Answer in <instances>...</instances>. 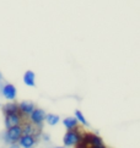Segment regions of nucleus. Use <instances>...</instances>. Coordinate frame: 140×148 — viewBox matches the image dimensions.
I'll return each mask as SVG.
<instances>
[{"mask_svg": "<svg viewBox=\"0 0 140 148\" xmlns=\"http://www.w3.org/2000/svg\"><path fill=\"white\" fill-rule=\"evenodd\" d=\"M22 126H14V127L6 129V131L3 134V140L5 143L8 145H12V143H17L20 137L22 136Z\"/></svg>", "mask_w": 140, "mask_h": 148, "instance_id": "f257e3e1", "label": "nucleus"}, {"mask_svg": "<svg viewBox=\"0 0 140 148\" xmlns=\"http://www.w3.org/2000/svg\"><path fill=\"white\" fill-rule=\"evenodd\" d=\"M82 138V132L79 127L68 130V132L63 137V143L65 147H75Z\"/></svg>", "mask_w": 140, "mask_h": 148, "instance_id": "f03ea898", "label": "nucleus"}, {"mask_svg": "<svg viewBox=\"0 0 140 148\" xmlns=\"http://www.w3.org/2000/svg\"><path fill=\"white\" fill-rule=\"evenodd\" d=\"M26 120L20 113H11V114H5L4 115V125L6 129L14 127V126L22 125V123Z\"/></svg>", "mask_w": 140, "mask_h": 148, "instance_id": "7ed1b4c3", "label": "nucleus"}, {"mask_svg": "<svg viewBox=\"0 0 140 148\" xmlns=\"http://www.w3.org/2000/svg\"><path fill=\"white\" fill-rule=\"evenodd\" d=\"M44 119H46V113L44 110H42L40 108H35L32 110V113L27 116V120L30 121L31 124H33L37 127H41L42 124L44 123Z\"/></svg>", "mask_w": 140, "mask_h": 148, "instance_id": "20e7f679", "label": "nucleus"}, {"mask_svg": "<svg viewBox=\"0 0 140 148\" xmlns=\"http://www.w3.org/2000/svg\"><path fill=\"white\" fill-rule=\"evenodd\" d=\"M0 93L1 96L8 99V100H15L16 99V96H17V91H16V87L11 83H4L1 88H0Z\"/></svg>", "mask_w": 140, "mask_h": 148, "instance_id": "39448f33", "label": "nucleus"}, {"mask_svg": "<svg viewBox=\"0 0 140 148\" xmlns=\"http://www.w3.org/2000/svg\"><path fill=\"white\" fill-rule=\"evenodd\" d=\"M81 141L87 146H103L105 145L103 140H102L100 136L91 134V132H85V134H82Z\"/></svg>", "mask_w": 140, "mask_h": 148, "instance_id": "423d86ee", "label": "nucleus"}, {"mask_svg": "<svg viewBox=\"0 0 140 148\" xmlns=\"http://www.w3.org/2000/svg\"><path fill=\"white\" fill-rule=\"evenodd\" d=\"M37 140L38 137H36L33 135H26V134H22V136L20 137L19 140V146L21 148H33L37 143Z\"/></svg>", "mask_w": 140, "mask_h": 148, "instance_id": "0eeeda50", "label": "nucleus"}, {"mask_svg": "<svg viewBox=\"0 0 140 148\" xmlns=\"http://www.w3.org/2000/svg\"><path fill=\"white\" fill-rule=\"evenodd\" d=\"M17 104H19V112H20V114L22 115L24 118H26V119H27V116L32 113V110L36 108L35 104L32 102H28V100H24V102L17 103Z\"/></svg>", "mask_w": 140, "mask_h": 148, "instance_id": "6e6552de", "label": "nucleus"}, {"mask_svg": "<svg viewBox=\"0 0 140 148\" xmlns=\"http://www.w3.org/2000/svg\"><path fill=\"white\" fill-rule=\"evenodd\" d=\"M24 83L28 87H35L36 86V75L33 71H26L24 75Z\"/></svg>", "mask_w": 140, "mask_h": 148, "instance_id": "1a4fd4ad", "label": "nucleus"}, {"mask_svg": "<svg viewBox=\"0 0 140 148\" xmlns=\"http://www.w3.org/2000/svg\"><path fill=\"white\" fill-rule=\"evenodd\" d=\"M3 113L5 114H11V113H20L19 112V104L15 102H9L3 105Z\"/></svg>", "mask_w": 140, "mask_h": 148, "instance_id": "9d476101", "label": "nucleus"}, {"mask_svg": "<svg viewBox=\"0 0 140 148\" xmlns=\"http://www.w3.org/2000/svg\"><path fill=\"white\" fill-rule=\"evenodd\" d=\"M63 125L65 126V129L73 130V129L79 127V121L75 119V116H69V118H65L63 120Z\"/></svg>", "mask_w": 140, "mask_h": 148, "instance_id": "9b49d317", "label": "nucleus"}, {"mask_svg": "<svg viewBox=\"0 0 140 148\" xmlns=\"http://www.w3.org/2000/svg\"><path fill=\"white\" fill-rule=\"evenodd\" d=\"M44 121L48 125L54 126V125H57L59 123V121H60V118H59V115H57V114H46Z\"/></svg>", "mask_w": 140, "mask_h": 148, "instance_id": "f8f14e48", "label": "nucleus"}, {"mask_svg": "<svg viewBox=\"0 0 140 148\" xmlns=\"http://www.w3.org/2000/svg\"><path fill=\"white\" fill-rule=\"evenodd\" d=\"M75 119H76L79 123H81L84 126H89L87 120H86V118L84 116V114L80 112V110H76V112H75Z\"/></svg>", "mask_w": 140, "mask_h": 148, "instance_id": "ddd939ff", "label": "nucleus"}, {"mask_svg": "<svg viewBox=\"0 0 140 148\" xmlns=\"http://www.w3.org/2000/svg\"><path fill=\"white\" fill-rule=\"evenodd\" d=\"M8 148H21V147L19 146V143H12V145H9Z\"/></svg>", "mask_w": 140, "mask_h": 148, "instance_id": "4468645a", "label": "nucleus"}, {"mask_svg": "<svg viewBox=\"0 0 140 148\" xmlns=\"http://www.w3.org/2000/svg\"><path fill=\"white\" fill-rule=\"evenodd\" d=\"M5 82H4V77H3V75H1V72H0V88H1V86L4 84Z\"/></svg>", "mask_w": 140, "mask_h": 148, "instance_id": "2eb2a0df", "label": "nucleus"}, {"mask_svg": "<svg viewBox=\"0 0 140 148\" xmlns=\"http://www.w3.org/2000/svg\"><path fill=\"white\" fill-rule=\"evenodd\" d=\"M87 148H107V147L103 145V146H89Z\"/></svg>", "mask_w": 140, "mask_h": 148, "instance_id": "dca6fc26", "label": "nucleus"}, {"mask_svg": "<svg viewBox=\"0 0 140 148\" xmlns=\"http://www.w3.org/2000/svg\"><path fill=\"white\" fill-rule=\"evenodd\" d=\"M54 148H65V147H54Z\"/></svg>", "mask_w": 140, "mask_h": 148, "instance_id": "f3484780", "label": "nucleus"}]
</instances>
